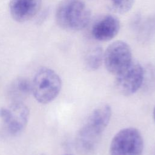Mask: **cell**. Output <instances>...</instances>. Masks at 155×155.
<instances>
[{
  "instance_id": "6da1fadb",
  "label": "cell",
  "mask_w": 155,
  "mask_h": 155,
  "mask_svg": "<svg viewBox=\"0 0 155 155\" xmlns=\"http://www.w3.org/2000/svg\"><path fill=\"white\" fill-rule=\"evenodd\" d=\"M91 16L90 8L82 0H62L55 13L56 21L59 27L71 31L85 28Z\"/></svg>"
},
{
  "instance_id": "7a4b0ae2",
  "label": "cell",
  "mask_w": 155,
  "mask_h": 155,
  "mask_svg": "<svg viewBox=\"0 0 155 155\" xmlns=\"http://www.w3.org/2000/svg\"><path fill=\"white\" fill-rule=\"evenodd\" d=\"M31 85L35 99L41 104H47L59 95L62 88V80L53 70L44 67L36 71Z\"/></svg>"
},
{
  "instance_id": "3957f363",
  "label": "cell",
  "mask_w": 155,
  "mask_h": 155,
  "mask_svg": "<svg viewBox=\"0 0 155 155\" xmlns=\"http://www.w3.org/2000/svg\"><path fill=\"white\" fill-rule=\"evenodd\" d=\"M144 142L140 131L134 127L119 130L112 138L110 155H142Z\"/></svg>"
},
{
  "instance_id": "277c9868",
  "label": "cell",
  "mask_w": 155,
  "mask_h": 155,
  "mask_svg": "<svg viewBox=\"0 0 155 155\" xmlns=\"http://www.w3.org/2000/svg\"><path fill=\"white\" fill-rule=\"evenodd\" d=\"M30 110L23 102H11L0 108V119L5 131L10 136H17L26 127Z\"/></svg>"
},
{
  "instance_id": "5b68a950",
  "label": "cell",
  "mask_w": 155,
  "mask_h": 155,
  "mask_svg": "<svg viewBox=\"0 0 155 155\" xmlns=\"http://www.w3.org/2000/svg\"><path fill=\"white\" fill-rule=\"evenodd\" d=\"M133 61L130 45L124 41L111 43L104 53V62L107 70L116 76L125 70Z\"/></svg>"
},
{
  "instance_id": "8992f818",
  "label": "cell",
  "mask_w": 155,
  "mask_h": 155,
  "mask_svg": "<svg viewBox=\"0 0 155 155\" xmlns=\"http://www.w3.org/2000/svg\"><path fill=\"white\" fill-rule=\"evenodd\" d=\"M143 79V68L140 64L133 61L125 70L115 76V86L122 95L130 96L140 88Z\"/></svg>"
},
{
  "instance_id": "52a82bcc",
  "label": "cell",
  "mask_w": 155,
  "mask_h": 155,
  "mask_svg": "<svg viewBox=\"0 0 155 155\" xmlns=\"http://www.w3.org/2000/svg\"><path fill=\"white\" fill-rule=\"evenodd\" d=\"M120 28V21L117 17L111 15L101 16L93 24L91 33L94 39L105 42L114 38Z\"/></svg>"
},
{
  "instance_id": "ba28073f",
  "label": "cell",
  "mask_w": 155,
  "mask_h": 155,
  "mask_svg": "<svg viewBox=\"0 0 155 155\" xmlns=\"http://www.w3.org/2000/svg\"><path fill=\"white\" fill-rule=\"evenodd\" d=\"M42 7V0H10L9 12L13 20L25 22L34 18Z\"/></svg>"
},
{
  "instance_id": "9c48e42d",
  "label": "cell",
  "mask_w": 155,
  "mask_h": 155,
  "mask_svg": "<svg viewBox=\"0 0 155 155\" xmlns=\"http://www.w3.org/2000/svg\"><path fill=\"white\" fill-rule=\"evenodd\" d=\"M102 134L85 124L79 130L75 137V147L82 155H91L97 149Z\"/></svg>"
},
{
  "instance_id": "30bf717a",
  "label": "cell",
  "mask_w": 155,
  "mask_h": 155,
  "mask_svg": "<svg viewBox=\"0 0 155 155\" xmlns=\"http://www.w3.org/2000/svg\"><path fill=\"white\" fill-rule=\"evenodd\" d=\"M112 116V109L109 104L99 105L90 114L84 124L103 134L108 125Z\"/></svg>"
},
{
  "instance_id": "8fae6325",
  "label": "cell",
  "mask_w": 155,
  "mask_h": 155,
  "mask_svg": "<svg viewBox=\"0 0 155 155\" xmlns=\"http://www.w3.org/2000/svg\"><path fill=\"white\" fill-rule=\"evenodd\" d=\"M30 93H32L31 81L21 77L14 80L10 85L7 95L11 102H22Z\"/></svg>"
},
{
  "instance_id": "7c38bea8",
  "label": "cell",
  "mask_w": 155,
  "mask_h": 155,
  "mask_svg": "<svg viewBox=\"0 0 155 155\" xmlns=\"http://www.w3.org/2000/svg\"><path fill=\"white\" fill-rule=\"evenodd\" d=\"M104 62V52L102 47L96 46L90 48L85 54L84 64L86 68L90 71L97 70Z\"/></svg>"
},
{
  "instance_id": "4fadbf2b",
  "label": "cell",
  "mask_w": 155,
  "mask_h": 155,
  "mask_svg": "<svg viewBox=\"0 0 155 155\" xmlns=\"http://www.w3.org/2000/svg\"><path fill=\"white\" fill-rule=\"evenodd\" d=\"M138 38L139 39L145 42L150 39L155 35V18H151L147 19L142 24H138Z\"/></svg>"
},
{
  "instance_id": "5bb4252c",
  "label": "cell",
  "mask_w": 155,
  "mask_h": 155,
  "mask_svg": "<svg viewBox=\"0 0 155 155\" xmlns=\"http://www.w3.org/2000/svg\"><path fill=\"white\" fill-rule=\"evenodd\" d=\"M109 9L118 14H124L130 10L135 0H107Z\"/></svg>"
},
{
  "instance_id": "9a60e30c",
  "label": "cell",
  "mask_w": 155,
  "mask_h": 155,
  "mask_svg": "<svg viewBox=\"0 0 155 155\" xmlns=\"http://www.w3.org/2000/svg\"><path fill=\"white\" fill-rule=\"evenodd\" d=\"M153 119H154V122H155V106H154V109H153Z\"/></svg>"
},
{
  "instance_id": "2e32d148",
  "label": "cell",
  "mask_w": 155,
  "mask_h": 155,
  "mask_svg": "<svg viewBox=\"0 0 155 155\" xmlns=\"http://www.w3.org/2000/svg\"><path fill=\"white\" fill-rule=\"evenodd\" d=\"M63 155H73V154H63Z\"/></svg>"
},
{
  "instance_id": "e0dca14e",
  "label": "cell",
  "mask_w": 155,
  "mask_h": 155,
  "mask_svg": "<svg viewBox=\"0 0 155 155\" xmlns=\"http://www.w3.org/2000/svg\"><path fill=\"white\" fill-rule=\"evenodd\" d=\"M40 155H47V154H40Z\"/></svg>"
}]
</instances>
